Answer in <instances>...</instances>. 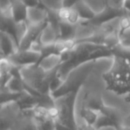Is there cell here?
I'll return each mask as SVG.
<instances>
[{
  "label": "cell",
  "instance_id": "cell-21",
  "mask_svg": "<svg viewBox=\"0 0 130 130\" xmlns=\"http://www.w3.org/2000/svg\"><path fill=\"white\" fill-rule=\"evenodd\" d=\"M119 34H122L126 31L130 30V15H125L120 17L119 19Z\"/></svg>",
  "mask_w": 130,
  "mask_h": 130
},
{
  "label": "cell",
  "instance_id": "cell-20",
  "mask_svg": "<svg viewBox=\"0 0 130 130\" xmlns=\"http://www.w3.org/2000/svg\"><path fill=\"white\" fill-rule=\"evenodd\" d=\"M42 6L50 11L57 12L63 6L64 0H39Z\"/></svg>",
  "mask_w": 130,
  "mask_h": 130
},
{
  "label": "cell",
  "instance_id": "cell-5",
  "mask_svg": "<svg viewBox=\"0 0 130 130\" xmlns=\"http://www.w3.org/2000/svg\"><path fill=\"white\" fill-rule=\"evenodd\" d=\"M78 92L71 93L54 100V106L57 110L55 121L70 127L71 130H77L78 120L75 116V103Z\"/></svg>",
  "mask_w": 130,
  "mask_h": 130
},
{
  "label": "cell",
  "instance_id": "cell-6",
  "mask_svg": "<svg viewBox=\"0 0 130 130\" xmlns=\"http://www.w3.org/2000/svg\"><path fill=\"white\" fill-rule=\"evenodd\" d=\"M41 58V53L31 49H19L13 55L7 58L17 68H22L38 64Z\"/></svg>",
  "mask_w": 130,
  "mask_h": 130
},
{
  "label": "cell",
  "instance_id": "cell-10",
  "mask_svg": "<svg viewBox=\"0 0 130 130\" xmlns=\"http://www.w3.org/2000/svg\"><path fill=\"white\" fill-rule=\"evenodd\" d=\"M12 17L15 22H27L28 6L21 0H12Z\"/></svg>",
  "mask_w": 130,
  "mask_h": 130
},
{
  "label": "cell",
  "instance_id": "cell-1",
  "mask_svg": "<svg viewBox=\"0 0 130 130\" xmlns=\"http://www.w3.org/2000/svg\"><path fill=\"white\" fill-rule=\"evenodd\" d=\"M113 58L111 50L104 45L84 42L77 43L73 49L61 54L62 62L57 70V76L64 81L70 73L89 61H96L102 58Z\"/></svg>",
  "mask_w": 130,
  "mask_h": 130
},
{
  "label": "cell",
  "instance_id": "cell-25",
  "mask_svg": "<svg viewBox=\"0 0 130 130\" xmlns=\"http://www.w3.org/2000/svg\"><path fill=\"white\" fill-rule=\"evenodd\" d=\"M123 9L130 14V0H125L123 3Z\"/></svg>",
  "mask_w": 130,
  "mask_h": 130
},
{
  "label": "cell",
  "instance_id": "cell-11",
  "mask_svg": "<svg viewBox=\"0 0 130 130\" xmlns=\"http://www.w3.org/2000/svg\"><path fill=\"white\" fill-rule=\"evenodd\" d=\"M58 39H59V31L53 24L48 22V23L40 34V43L42 44V45H50V44L55 43Z\"/></svg>",
  "mask_w": 130,
  "mask_h": 130
},
{
  "label": "cell",
  "instance_id": "cell-24",
  "mask_svg": "<svg viewBox=\"0 0 130 130\" xmlns=\"http://www.w3.org/2000/svg\"><path fill=\"white\" fill-rule=\"evenodd\" d=\"M80 1H85V0H64L63 1V6L65 7H72L73 6Z\"/></svg>",
  "mask_w": 130,
  "mask_h": 130
},
{
  "label": "cell",
  "instance_id": "cell-7",
  "mask_svg": "<svg viewBox=\"0 0 130 130\" xmlns=\"http://www.w3.org/2000/svg\"><path fill=\"white\" fill-rule=\"evenodd\" d=\"M19 50V45L15 39L6 31L0 33V51L2 58H10Z\"/></svg>",
  "mask_w": 130,
  "mask_h": 130
},
{
  "label": "cell",
  "instance_id": "cell-4",
  "mask_svg": "<svg viewBox=\"0 0 130 130\" xmlns=\"http://www.w3.org/2000/svg\"><path fill=\"white\" fill-rule=\"evenodd\" d=\"M94 64L95 61H89L71 71L63 81L61 87L50 94L53 99L55 100L71 93L79 92V89L84 85V82L87 80V77L94 70Z\"/></svg>",
  "mask_w": 130,
  "mask_h": 130
},
{
  "label": "cell",
  "instance_id": "cell-17",
  "mask_svg": "<svg viewBox=\"0 0 130 130\" xmlns=\"http://www.w3.org/2000/svg\"><path fill=\"white\" fill-rule=\"evenodd\" d=\"M110 50L113 54V57L121 58L130 62V45L120 43L116 46L112 47Z\"/></svg>",
  "mask_w": 130,
  "mask_h": 130
},
{
  "label": "cell",
  "instance_id": "cell-12",
  "mask_svg": "<svg viewBox=\"0 0 130 130\" xmlns=\"http://www.w3.org/2000/svg\"><path fill=\"white\" fill-rule=\"evenodd\" d=\"M62 62L61 54H51L46 57H44L38 61V64L45 71H54L59 68L61 63Z\"/></svg>",
  "mask_w": 130,
  "mask_h": 130
},
{
  "label": "cell",
  "instance_id": "cell-26",
  "mask_svg": "<svg viewBox=\"0 0 130 130\" xmlns=\"http://www.w3.org/2000/svg\"><path fill=\"white\" fill-rule=\"evenodd\" d=\"M125 101H126V103H130V93L125 95Z\"/></svg>",
  "mask_w": 130,
  "mask_h": 130
},
{
  "label": "cell",
  "instance_id": "cell-19",
  "mask_svg": "<svg viewBox=\"0 0 130 130\" xmlns=\"http://www.w3.org/2000/svg\"><path fill=\"white\" fill-rule=\"evenodd\" d=\"M83 104H85L86 106H87L88 108L92 109V110H97V111H101V109L103 108V106L104 105L103 99L101 97L98 96H91V97L87 98Z\"/></svg>",
  "mask_w": 130,
  "mask_h": 130
},
{
  "label": "cell",
  "instance_id": "cell-3",
  "mask_svg": "<svg viewBox=\"0 0 130 130\" xmlns=\"http://www.w3.org/2000/svg\"><path fill=\"white\" fill-rule=\"evenodd\" d=\"M57 70L47 72L38 64H35L20 68L19 71L21 78L29 87L41 94H50V84L57 74Z\"/></svg>",
  "mask_w": 130,
  "mask_h": 130
},
{
  "label": "cell",
  "instance_id": "cell-22",
  "mask_svg": "<svg viewBox=\"0 0 130 130\" xmlns=\"http://www.w3.org/2000/svg\"><path fill=\"white\" fill-rule=\"evenodd\" d=\"M77 130H97V129L94 127V126L88 124V123L80 119V122L78 121V124H77Z\"/></svg>",
  "mask_w": 130,
  "mask_h": 130
},
{
  "label": "cell",
  "instance_id": "cell-9",
  "mask_svg": "<svg viewBox=\"0 0 130 130\" xmlns=\"http://www.w3.org/2000/svg\"><path fill=\"white\" fill-rule=\"evenodd\" d=\"M48 10L42 6L28 7L27 22L29 25H38L48 22Z\"/></svg>",
  "mask_w": 130,
  "mask_h": 130
},
{
  "label": "cell",
  "instance_id": "cell-13",
  "mask_svg": "<svg viewBox=\"0 0 130 130\" xmlns=\"http://www.w3.org/2000/svg\"><path fill=\"white\" fill-rule=\"evenodd\" d=\"M72 7H74L78 13L81 22H90L96 16L95 12L86 3V1H80Z\"/></svg>",
  "mask_w": 130,
  "mask_h": 130
},
{
  "label": "cell",
  "instance_id": "cell-2",
  "mask_svg": "<svg viewBox=\"0 0 130 130\" xmlns=\"http://www.w3.org/2000/svg\"><path fill=\"white\" fill-rule=\"evenodd\" d=\"M106 90L117 95H126L130 93V62L119 57L113 61L108 71L103 74Z\"/></svg>",
  "mask_w": 130,
  "mask_h": 130
},
{
  "label": "cell",
  "instance_id": "cell-27",
  "mask_svg": "<svg viewBox=\"0 0 130 130\" xmlns=\"http://www.w3.org/2000/svg\"><path fill=\"white\" fill-rule=\"evenodd\" d=\"M128 31H130V30H128Z\"/></svg>",
  "mask_w": 130,
  "mask_h": 130
},
{
  "label": "cell",
  "instance_id": "cell-8",
  "mask_svg": "<svg viewBox=\"0 0 130 130\" xmlns=\"http://www.w3.org/2000/svg\"><path fill=\"white\" fill-rule=\"evenodd\" d=\"M48 22H45L42 24H38V25H29L28 27V30L24 38L20 43V46L19 49H29L33 43L39 38L40 34L42 33L43 29L46 26Z\"/></svg>",
  "mask_w": 130,
  "mask_h": 130
},
{
  "label": "cell",
  "instance_id": "cell-23",
  "mask_svg": "<svg viewBox=\"0 0 130 130\" xmlns=\"http://www.w3.org/2000/svg\"><path fill=\"white\" fill-rule=\"evenodd\" d=\"M125 0H106L107 6H110L115 9H121L123 8V3Z\"/></svg>",
  "mask_w": 130,
  "mask_h": 130
},
{
  "label": "cell",
  "instance_id": "cell-15",
  "mask_svg": "<svg viewBox=\"0 0 130 130\" xmlns=\"http://www.w3.org/2000/svg\"><path fill=\"white\" fill-rule=\"evenodd\" d=\"M101 113L106 115L108 118H110L116 125L117 126L121 129V128L124 127L123 126V119H122V115L119 112V110H117L114 107H110V106H107V105H103V108L101 109Z\"/></svg>",
  "mask_w": 130,
  "mask_h": 130
},
{
  "label": "cell",
  "instance_id": "cell-16",
  "mask_svg": "<svg viewBox=\"0 0 130 130\" xmlns=\"http://www.w3.org/2000/svg\"><path fill=\"white\" fill-rule=\"evenodd\" d=\"M99 115H100L99 111L92 110V109L86 106L85 104H82L79 109L80 119L84 120L85 122L88 123V124L93 125V126H94V124H95Z\"/></svg>",
  "mask_w": 130,
  "mask_h": 130
},
{
  "label": "cell",
  "instance_id": "cell-18",
  "mask_svg": "<svg viewBox=\"0 0 130 130\" xmlns=\"http://www.w3.org/2000/svg\"><path fill=\"white\" fill-rule=\"evenodd\" d=\"M94 127L97 130H100L102 128H105V127H116L118 129H119L117 126V125L110 118H108L106 115L101 113V112H100L99 117H98L97 120H96L95 124H94Z\"/></svg>",
  "mask_w": 130,
  "mask_h": 130
},
{
  "label": "cell",
  "instance_id": "cell-14",
  "mask_svg": "<svg viewBox=\"0 0 130 130\" xmlns=\"http://www.w3.org/2000/svg\"><path fill=\"white\" fill-rule=\"evenodd\" d=\"M77 25H72L69 22L61 21L58 27L59 31V39L69 40L74 39L75 32H76Z\"/></svg>",
  "mask_w": 130,
  "mask_h": 130
}]
</instances>
